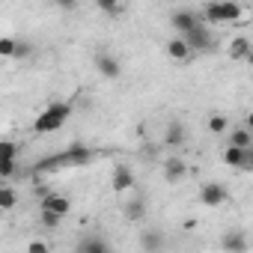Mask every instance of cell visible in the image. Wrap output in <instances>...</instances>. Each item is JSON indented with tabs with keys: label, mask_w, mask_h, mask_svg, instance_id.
<instances>
[{
	"label": "cell",
	"mask_w": 253,
	"mask_h": 253,
	"mask_svg": "<svg viewBox=\"0 0 253 253\" xmlns=\"http://www.w3.org/2000/svg\"><path fill=\"white\" fill-rule=\"evenodd\" d=\"M92 158H95V149H89V146H84V143H72L66 152L51 155L48 161H39V164L33 167V173H51V170H60V167H84V164H89Z\"/></svg>",
	"instance_id": "cell-1"
},
{
	"label": "cell",
	"mask_w": 253,
	"mask_h": 253,
	"mask_svg": "<svg viewBox=\"0 0 253 253\" xmlns=\"http://www.w3.org/2000/svg\"><path fill=\"white\" fill-rule=\"evenodd\" d=\"M72 113H75V107H72L69 101H54V104H48V107L33 119V134H54V131H60L63 125L69 122Z\"/></svg>",
	"instance_id": "cell-2"
},
{
	"label": "cell",
	"mask_w": 253,
	"mask_h": 253,
	"mask_svg": "<svg viewBox=\"0 0 253 253\" xmlns=\"http://www.w3.org/2000/svg\"><path fill=\"white\" fill-rule=\"evenodd\" d=\"M244 15V6L235 0H209L203 6V18L209 24H235Z\"/></svg>",
	"instance_id": "cell-3"
},
{
	"label": "cell",
	"mask_w": 253,
	"mask_h": 253,
	"mask_svg": "<svg viewBox=\"0 0 253 253\" xmlns=\"http://www.w3.org/2000/svg\"><path fill=\"white\" fill-rule=\"evenodd\" d=\"M185 39H188V45L194 48V54H211V51L217 48V36H214V30H211L209 21H200L194 30L185 33Z\"/></svg>",
	"instance_id": "cell-4"
},
{
	"label": "cell",
	"mask_w": 253,
	"mask_h": 253,
	"mask_svg": "<svg viewBox=\"0 0 253 253\" xmlns=\"http://www.w3.org/2000/svg\"><path fill=\"white\" fill-rule=\"evenodd\" d=\"M229 200V191L223 188V182H203L200 185V203L206 209H217Z\"/></svg>",
	"instance_id": "cell-5"
},
{
	"label": "cell",
	"mask_w": 253,
	"mask_h": 253,
	"mask_svg": "<svg viewBox=\"0 0 253 253\" xmlns=\"http://www.w3.org/2000/svg\"><path fill=\"white\" fill-rule=\"evenodd\" d=\"M200 21H206V18H203V12H191V9H176V12L170 15L173 30H176V33H182V36H185L188 30H194Z\"/></svg>",
	"instance_id": "cell-6"
},
{
	"label": "cell",
	"mask_w": 253,
	"mask_h": 253,
	"mask_svg": "<svg viewBox=\"0 0 253 253\" xmlns=\"http://www.w3.org/2000/svg\"><path fill=\"white\" fill-rule=\"evenodd\" d=\"M185 140H188L185 122H182V119H170V122H167V128H164V146H167V149H179Z\"/></svg>",
	"instance_id": "cell-7"
},
{
	"label": "cell",
	"mask_w": 253,
	"mask_h": 253,
	"mask_svg": "<svg viewBox=\"0 0 253 253\" xmlns=\"http://www.w3.org/2000/svg\"><path fill=\"white\" fill-rule=\"evenodd\" d=\"M164 51H167V57H170V60H176V63H185V60H191V57H194V48L188 45V39H185L182 33H179V36H173V39H167Z\"/></svg>",
	"instance_id": "cell-8"
},
{
	"label": "cell",
	"mask_w": 253,
	"mask_h": 253,
	"mask_svg": "<svg viewBox=\"0 0 253 253\" xmlns=\"http://www.w3.org/2000/svg\"><path fill=\"white\" fill-rule=\"evenodd\" d=\"M95 72L101 75V78H107V81H116L119 75H122V63L113 57V54H95Z\"/></svg>",
	"instance_id": "cell-9"
},
{
	"label": "cell",
	"mask_w": 253,
	"mask_h": 253,
	"mask_svg": "<svg viewBox=\"0 0 253 253\" xmlns=\"http://www.w3.org/2000/svg\"><path fill=\"white\" fill-rule=\"evenodd\" d=\"M223 164H226V167H232V170H244V167L250 164V149L229 143V146L223 149Z\"/></svg>",
	"instance_id": "cell-10"
},
{
	"label": "cell",
	"mask_w": 253,
	"mask_h": 253,
	"mask_svg": "<svg viewBox=\"0 0 253 253\" xmlns=\"http://www.w3.org/2000/svg\"><path fill=\"white\" fill-rule=\"evenodd\" d=\"M250 241L244 235V229H226L220 235V250H229V253H238V250H247Z\"/></svg>",
	"instance_id": "cell-11"
},
{
	"label": "cell",
	"mask_w": 253,
	"mask_h": 253,
	"mask_svg": "<svg viewBox=\"0 0 253 253\" xmlns=\"http://www.w3.org/2000/svg\"><path fill=\"white\" fill-rule=\"evenodd\" d=\"M137 244H140L146 253H158V250H164V247H167V238H164V232H161V229H143V232H140V238H137Z\"/></svg>",
	"instance_id": "cell-12"
},
{
	"label": "cell",
	"mask_w": 253,
	"mask_h": 253,
	"mask_svg": "<svg viewBox=\"0 0 253 253\" xmlns=\"http://www.w3.org/2000/svg\"><path fill=\"white\" fill-rule=\"evenodd\" d=\"M110 188L116 191V194H125V191H131L134 188V173L125 167V164H119L116 170H113V176H110Z\"/></svg>",
	"instance_id": "cell-13"
},
{
	"label": "cell",
	"mask_w": 253,
	"mask_h": 253,
	"mask_svg": "<svg viewBox=\"0 0 253 253\" xmlns=\"http://www.w3.org/2000/svg\"><path fill=\"white\" fill-rule=\"evenodd\" d=\"M229 57L232 60H238V63H244L247 60V54L253 51V42H250V36H244V33H238V36H232L229 39Z\"/></svg>",
	"instance_id": "cell-14"
},
{
	"label": "cell",
	"mask_w": 253,
	"mask_h": 253,
	"mask_svg": "<svg viewBox=\"0 0 253 253\" xmlns=\"http://www.w3.org/2000/svg\"><path fill=\"white\" fill-rule=\"evenodd\" d=\"M185 176H188V164L182 158H167L164 161V179H167V185H179Z\"/></svg>",
	"instance_id": "cell-15"
},
{
	"label": "cell",
	"mask_w": 253,
	"mask_h": 253,
	"mask_svg": "<svg viewBox=\"0 0 253 253\" xmlns=\"http://www.w3.org/2000/svg\"><path fill=\"white\" fill-rule=\"evenodd\" d=\"M42 209H51V211L69 217V214H72V200L63 197V194H51V191H48V194L42 197Z\"/></svg>",
	"instance_id": "cell-16"
},
{
	"label": "cell",
	"mask_w": 253,
	"mask_h": 253,
	"mask_svg": "<svg viewBox=\"0 0 253 253\" xmlns=\"http://www.w3.org/2000/svg\"><path fill=\"white\" fill-rule=\"evenodd\" d=\"M122 214H125V220H131V223H143L146 220V200L143 197L128 200V203L122 206Z\"/></svg>",
	"instance_id": "cell-17"
},
{
	"label": "cell",
	"mask_w": 253,
	"mask_h": 253,
	"mask_svg": "<svg viewBox=\"0 0 253 253\" xmlns=\"http://www.w3.org/2000/svg\"><path fill=\"white\" fill-rule=\"evenodd\" d=\"M110 250V241L98 238V235H86L78 241V253H107Z\"/></svg>",
	"instance_id": "cell-18"
},
{
	"label": "cell",
	"mask_w": 253,
	"mask_h": 253,
	"mask_svg": "<svg viewBox=\"0 0 253 253\" xmlns=\"http://www.w3.org/2000/svg\"><path fill=\"white\" fill-rule=\"evenodd\" d=\"M229 143H235V146H244V149H250V146H253V131L247 128V125H241V128H235V131L229 134Z\"/></svg>",
	"instance_id": "cell-19"
},
{
	"label": "cell",
	"mask_w": 253,
	"mask_h": 253,
	"mask_svg": "<svg viewBox=\"0 0 253 253\" xmlns=\"http://www.w3.org/2000/svg\"><path fill=\"white\" fill-rule=\"evenodd\" d=\"M15 203H18V194H15V188L6 182L3 188H0V209H3V211H12Z\"/></svg>",
	"instance_id": "cell-20"
},
{
	"label": "cell",
	"mask_w": 253,
	"mask_h": 253,
	"mask_svg": "<svg viewBox=\"0 0 253 253\" xmlns=\"http://www.w3.org/2000/svg\"><path fill=\"white\" fill-rule=\"evenodd\" d=\"M95 6L104 15H110V18H119L122 15V3H119V0H95Z\"/></svg>",
	"instance_id": "cell-21"
},
{
	"label": "cell",
	"mask_w": 253,
	"mask_h": 253,
	"mask_svg": "<svg viewBox=\"0 0 253 253\" xmlns=\"http://www.w3.org/2000/svg\"><path fill=\"white\" fill-rule=\"evenodd\" d=\"M15 51H18V39H12V36L0 39V57L3 60H15Z\"/></svg>",
	"instance_id": "cell-22"
},
{
	"label": "cell",
	"mask_w": 253,
	"mask_h": 253,
	"mask_svg": "<svg viewBox=\"0 0 253 253\" xmlns=\"http://www.w3.org/2000/svg\"><path fill=\"white\" fill-rule=\"evenodd\" d=\"M209 131H211V134H226V131H229V119L220 116V113H214V116L209 119Z\"/></svg>",
	"instance_id": "cell-23"
},
{
	"label": "cell",
	"mask_w": 253,
	"mask_h": 253,
	"mask_svg": "<svg viewBox=\"0 0 253 253\" xmlns=\"http://www.w3.org/2000/svg\"><path fill=\"white\" fill-rule=\"evenodd\" d=\"M15 170H18V158H0V179L3 182H9Z\"/></svg>",
	"instance_id": "cell-24"
},
{
	"label": "cell",
	"mask_w": 253,
	"mask_h": 253,
	"mask_svg": "<svg viewBox=\"0 0 253 253\" xmlns=\"http://www.w3.org/2000/svg\"><path fill=\"white\" fill-rule=\"evenodd\" d=\"M63 220H66L63 214H57V211H51V209H42V226H45V229H60Z\"/></svg>",
	"instance_id": "cell-25"
},
{
	"label": "cell",
	"mask_w": 253,
	"mask_h": 253,
	"mask_svg": "<svg viewBox=\"0 0 253 253\" xmlns=\"http://www.w3.org/2000/svg\"><path fill=\"white\" fill-rule=\"evenodd\" d=\"M0 158H18V143L6 137L3 143H0Z\"/></svg>",
	"instance_id": "cell-26"
},
{
	"label": "cell",
	"mask_w": 253,
	"mask_h": 253,
	"mask_svg": "<svg viewBox=\"0 0 253 253\" xmlns=\"http://www.w3.org/2000/svg\"><path fill=\"white\" fill-rule=\"evenodd\" d=\"M24 250H27V253H48V250H51V244H48V241H30Z\"/></svg>",
	"instance_id": "cell-27"
},
{
	"label": "cell",
	"mask_w": 253,
	"mask_h": 253,
	"mask_svg": "<svg viewBox=\"0 0 253 253\" xmlns=\"http://www.w3.org/2000/svg\"><path fill=\"white\" fill-rule=\"evenodd\" d=\"M54 6L63 9V12H75L78 9V0H54Z\"/></svg>",
	"instance_id": "cell-28"
},
{
	"label": "cell",
	"mask_w": 253,
	"mask_h": 253,
	"mask_svg": "<svg viewBox=\"0 0 253 253\" xmlns=\"http://www.w3.org/2000/svg\"><path fill=\"white\" fill-rule=\"evenodd\" d=\"M30 57V42H18V51H15V60H24Z\"/></svg>",
	"instance_id": "cell-29"
},
{
	"label": "cell",
	"mask_w": 253,
	"mask_h": 253,
	"mask_svg": "<svg viewBox=\"0 0 253 253\" xmlns=\"http://www.w3.org/2000/svg\"><path fill=\"white\" fill-rule=\"evenodd\" d=\"M247 170H253V146H250V164H247Z\"/></svg>",
	"instance_id": "cell-30"
},
{
	"label": "cell",
	"mask_w": 253,
	"mask_h": 253,
	"mask_svg": "<svg viewBox=\"0 0 253 253\" xmlns=\"http://www.w3.org/2000/svg\"><path fill=\"white\" fill-rule=\"evenodd\" d=\"M244 63H250V66H253V51H250V54H247V60H244Z\"/></svg>",
	"instance_id": "cell-31"
}]
</instances>
